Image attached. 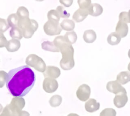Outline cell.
Returning <instances> with one entry per match:
<instances>
[{"label": "cell", "mask_w": 130, "mask_h": 116, "mask_svg": "<svg viewBox=\"0 0 130 116\" xmlns=\"http://www.w3.org/2000/svg\"><path fill=\"white\" fill-rule=\"evenodd\" d=\"M48 20H51V21H56V22H59L60 19V16L59 15L58 12L57 10H51L48 12V15H47Z\"/></svg>", "instance_id": "cell-27"}, {"label": "cell", "mask_w": 130, "mask_h": 116, "mask_svg": "<svg viewBox=\"0 0 130 116\" xmlns=\"http://www.w3.org/2000/svg\"><path fill=\"white\" fill-rule=\"evenodd\" d=\"M18 21H19V17L17 14H11L10 15L7 19V22L8 24L9 25L10 27H16L18 24Z\"/></svg>", "instance_id": "cell-24"}, {"label": "cell", "mask_w": 130, "mask_h": 116, "mask_svg": "<svg viewBox=\"0 0 130 116\" xmlns=\"http://www.w3.org/2000/svg\"><path fill=\"white\" fill-rule=\"evenodd\" d=\"M84 40L86 43H93L96 39V33L93 30H87L84 33Z\"/></svg>", "instance_id": "cell-17"}, {"label": "cell", "mask_w": 130, "mask_h": 116, "mask_svg": "<svg viewBox=\"0 0 130 116\" xmlns=\"http://www.w3.org/2000/svg\"><path fill=\"white\" fill-rule=\"evenodd\" d=\"M119 20L126 23H130V10L128 12H122L119 14Z\"/></svg>", "instance_id": "cell-29"}, {"label": "cell", "mask_w": 130, "mask_h": 116, "mask_svg": "<svg viewBox=\"0 0 130 116\" xmlns=\"http://www.w3.org/2000/svg\"><path fill=\"white\" fill-rule=\"evenodd\" d=\"M128 56H129V59H130V49L129 50V52H128Z\"/></svg>", "instance_id": "cell-39"}, {"label": "cell", "mask_w": 130, "mask_h": 116, "mask_svg": "<svg viewBox=\"0 0 130 116\" xmlns=\"http://www.w3.org/2000/svg\"><path fill=\"white\" fill-rule=\"evenodd\" d=\"M36 76L28 66H22L8 72L6 86L13 96L23 97L35 86Z\"/></svg>", "instance_id": "cell-1"}, {"label": "cell", "mask_w": 130, "mask_h": 116, "mask_svg": "<svg viewBox=\"0 0 130 116\" xmlns=\"http://www.w3.org/2000/svg\"><path fill=\"white\" fill-rule=\"evenodd\" d=\"M75 22L72 20L65 19L62 21L61 26L62 29L65 31H73L75 28Z\"/></svg>", "instance_id": "cell-20"}, {"label": "cell", "mask_w": 130, "mask_h": 116, "mask_svg": "<svg viewBox=\"0 0 130 116\" xmlns=\"http://www.w3.org/2000/svg\"><path fill=\"white\" fill-rule=\"evenodd\" d=\"M42 47L43 50L52 52H60L59 49L52 42H50L48 41H46L42 43Z\"/></svg>", "instance_id": "cell-22"}, {"label": "cell", "mask_w": 130, "mask_h": 116, "mask_svg": "<svg viewBox=\"0 0 130 116\" xmlns=\"http://www.w3.org/2000/svg\"><path fill=\"white\" fill-rule=\"evenodd\" d=\"M36 1H37V2H42L43 0H36Z\"/></svg>", "instance_id": "cell-40"}, {"label": "cell", "mask_w": 130, "mask_h": 116, "mask_svg": "<svg viewBox=\"0 0 130 116\" xmlns=\"http://www.w3.org/2000/svg\"><path fill=\"white\" fill-rule=\"evenodd\" d=\"M17 15L19 18H24V17H28L29 13L26 7H21L17 10Z\"/></svg>", "instance_id": "cell-28"}, {"label": "cell", "mask_w": 130, "mask_h": 116, "mask_svg": "<svg viewBox=\"0 0 130 116\" xmlns=\"http://www.w3.org/2000/svg\"><path fill=\"white\" fill-rule=\"evenodd\" d=\"M129 28L128 26H127L126 22H123V21H119L117 22V26L116 27V32L121 37V38H124L127 36V33H128Z\"/></svg>", "instance_id": "cell-12"}, {"label": "cell", "mask_w": 130, "mask_h": 116, "mask_svg": "<svg viewBox=\"0 0 130 116\" xmlns=\"http://www.w3.org/2000/svg\"><path fill=\"white\" fill-rule=\"evenodd\" d=\"M107 89L108 91L115 94L120 93H126V89L122 87L121 84L117 80L108 82L107 85Z\"/></svg>", "instance_id": "cell-9"}, {"label": "cell", "mask_w": 130, "mask_h": 116, "mask_svg": "<svg viewBox=\"0 0 130 116\" xmlns=\"http://www.w3.org/2000/svg\"><path fill=\"white\" fill-rule=\"evenodd\" d=\"M25 105V100L22 97H15L11 102L10 104L7 105L3 110L2 115H22V109Z\"/></svg>", "instance_id": "cell-4"}, {"label": "cell", "mask_w": 130, "mask_h": 116, "mask_svg": "<svg viewBox=\"0 0 130 116\" xmlns=\"http://www.w3.org/2000/svg\"><path fill=\"white\" fill-rule=\"evenodd\" d=\"M26 63L27 65L32 67L38 72L43 73L46 69V64L41 57L36 54H30L26 58Z\"/></svg>", "instance_id": "cell-5"}, {"label": "cell", "mask_w": 130, "mask_h": 116, "mask_svg": "<svg viewBox=\"0 0 130 116\" xmlns=\"http://www.w3.org/2000/svg\"><path fill=\"white\" fill-rule=\"evenodd\" d=\"M73 0H59V2L66 7H70L73 3Z\"/></svg>", "instance_id": "cell-36"}, {"label": "cell", "mask_w": 130, "mask_h": 116, "mask_svg": "<svg viewBox=\"0 0 130 116\" xmlns=\"http://www.w3.org/2000/svg\"><path fill=\"white\" fill-rule=\"evenodd\" d=\"M10 27L9 25L8 24V22H7L5 19L2 18H0V32L4 33L7 31V29Z\"/></svg>", "instance_id": "cell-33"}, {"label": "cell", "mask_w": 130, "mask_h": 116, "mask_svg": "<svg viewBox=\"0 0 130 116\" xmlns=\"http://www.w3.org/2000/svg\"><path fill=\"white\" fill-rule=\"evenodd\" d=\"M7 42H8V41L3 35V33L0 32V48L5 47Z\"/></svg>", "instance_id": "cell-35"}, {"label": "cell", "mask_w": 130, "mask_h": 116, "mask_svg": "<svg viewBox=\"0 0 130 116\" xmlns=\"http://www.w3.org/2000/svg\"><path fill=\"white\" fill-rule=\"evenodd\" d=\"M56 10L57 11L60 17H62V18H68L70 15V13L62 6H58L56 8Z\"/></svg>", "instance_id": "cell-30"}, {"label": "cell", "mask_w": 130, "mask_h": 116, "mask_svg": "<svg viewBox=\"0 0 130 116\" xmlns=\"http://www.w3.org/2000/svg\"><path fill=\"white\" fill-rule=\"evenodd\" d=\"M61 75V71L59 68L54 66H48L46 67L45 70L43 72V75L45 77L57 78Z\"/></svg>", "instance_id": "cell-11"}, {"label": "cell", "mask_w": 130, "mask_h": 116, "mask_svg": "<svg viewBox=\"0 0 130 116\" xmlns=\"http://www.w3.org/2000/svg\"><path fill=\"white\" fill-rule=\"evenodd\" d=\"M53 43L59 49H60L62 46L64 45L65 44H67V42L66 40H65L64 37H63V36H59V37H57L54 40Z\"/></svg>", "instance_id": "cell-25"}, {"label": "cell", "mask_w": 130, "mask_h": 116, "mask_svg": "<svg viewBox=\"0 0 130 116\" xmlns=\"http://www.w3.org/2000/svg\"><path fill=\"white\" fill-rule=\"evenodd\" d=\"M10 35L13 39L17 40L22 39V37H23L21 29L19 27H17V26L12 27L10 31Z\"/></svg>", "instance_id": "cell-21"}, {"label": "cell", "mask_w": 130, "mask_h": 116, "mask_svg": "<svg viewBox=\"0 0 130 116\" xmlns=\"http://www.w3.org/2000/svg\"><path fill=\"white\" fill-rule=\"evenodd\" d=\"M100 108V103L94 99H90L85 103V109L88 112H94Z\"/></svg>", "instance_id": "cell-13"}, {"label": "cell", "mask_w": 130, "mask_h": 116, "mask_svg": "<svg viewBox=\"0 0 130 116\" xmlns=\"http://www.w3.org/2000/svg\"><path fill=\"white\" fill-rule=\"evenodd\" d=\"M117 81L121 84H126L130 82V72H122L117 76Z\"/></svg>", "instance_id": "cell-18"}, {"label": "cell", "mask_w": 130, "mask_h": 116, "mask_svg": "<svg viewBox=\"0 0 130 116\" xmlns=\"http://www.w3.org/2000/svg\"><path fill=\"white\" fill-rule=\"evenodd\" d=\"M116 112L113 108H106L100 113V115H116Z\"/></svg>", "instance_id": "cell-34"}, {"label": "cell", "mask_w": 130, "mask_h": 116, "mask_svg": "<svg viewBox=\"0 0 130 116\" xmlns=\"http://www.w3.org/2000/svg\"><path fill=\"white\" fill-rule=\"evenodd\" d=\"M8 78V73L5 71H0V88H3L5 84L7 82Z\"/></svg>", "instance_id": "cell-32"}, {"label": "cell", "mask_w": 130, "mask_h": 116, "mask_svg": "<svg viewBox=\"0 0 130 116\" xmlns=\"http://www.w3.org/2000/svg\"><path fill=\"white\" fill-rule=\"evenodd\" d=\"M62 102V98L59 95H54L50 99L49 103L52 107H56L59 106Z\"/></svg>", "instance_id": "cell-26"}, {"label": "cell", "mask_w": 130, "mask_h": 116, "mask_svg": "<svg viewBox=\"0 0 130 116\" xmlns=\"http://www.w3.org/2000/svg\"><path fill=\"white\" fill-rule=\"evenodd\" d=\"M3 107H2V105L0 104V113H1V112H2V111H3Z\"/></svg>", "instance_id": "cell-37"}, {"label": "cell", "mask_w": 130, "mask_h": 116, "mask_svg": "<svg viewBox=\"0 0 130 116\" xmlns=\"http://www.w3.org/2000/svg\"><path fill=\"white\" fill-rule=\"evenodd\" d=\"M88 12L89 15L93 17H98L103 13V7L98 3H93L88 8Z\"/></svg>", "instance_id": "cell-15"}, {"label": "cell", "mask_w": 130, "mask_h": 116, "mask_svg": "<svg viewBox=\"0 0 130 116\" xmlns=\"http://www.w3.org/2000/svg\"><path fill=\"white\" fill-rule=\"evenodd\" d=\"M5 47L8 52H12L18 51L21 47V43H20L19 40L13 38L12 40L8 41Z\"/></svg>", "instance_id": "cell-16"}, {"label": "cell", "mask_w": 130, "mask_h": 116, "mask_svg": "<svg viewBox=\"0 0 130 116\" xmlns=\"http://www.w3.org/2000/svg\"><path fill=\"white\" fill-rule=\"evenodd\" d=\"M128 101L127 93H120L116 94L113 100L115 106L117 108H122L124 107Z\"/></svg>", "instance_id": "cell-10"}, {"label": "cell", "mask_w": 130, "mask_h": 116, "mask_svg": "<svg viewBox=\"0 0 130 116\" xmlns=\"http://www.w3.org/2000/svg\"><path fill=\"white\" fill-rule=\"evenodd\" d=\"M64 38L67 43L69 44L72 45L76 42L77 40V35L75 32L71 31L67 32L64 35Z\"/></svg>", "instance_id": "cell-23"}, {"label": "cell", "mask_w": 130, "mask_h": 116, "mask_svg": "<svg viewBox=\"0 0 130 116\" xmlns=\"http://www.w3.org/2000/svg\"><path fill=\"white\" fill-rule=\"evenodd\" d=\"M127 68H128V70H129V72H130V63H129V64H128V67H127Z\"/></svg>", "instance_id": "cell-38"}, {"label": "cell", "mask_w": 130, "mask_h": 116, "mask_svg": "<svg viewBox=\"0 0 130 116\" xmlns=\"http://www.w3.org/2000/svg\"><path fill=\"white\" fill-rule=\"evenodd\" d=\"M88 15V10L80 8V9L77 10L74 13V14L73 15V19L76 22H82V21H84L87 17Z\"/></svg>", "instance_id": "cell-14"}, {"label": "cell", "mask_w": 130, "mask_h": 116, "mask_svg": "<svg viewBox=\"0 0 130 116\" xmlns=\"http://www.w3.org/2000/svg\"><path fill=\"white\" fill-rule=\"evenodd\" d=\"M121 37L116 32L110 33L107 38V42L111 45H116L120 43Z\"/></svg>", "instance_id": "cell-19"}, {"label": "cell", "mask_w": 130, "mask_h": 116, "mask_svg": "<svg viewBox=\"0 0 130 116\" xmlns=\"http://www.w3.org/2000/svg\"><path fill=\"white\" fill-rule=\"evenodd\" d=\"M76 94L78 99L82 102H86L91 95V88L87 84H84L78 88Z\"/></svg>", "instance_id": "cell-7"}, {"label": "cell", "mask_w": 130, "mask_h": 116, "mask_svg": "<svg viewBox=\"0 0 130 116\" xmlns=\"http://www.w3.org/2000/svg\"><path fill=\"white\" fill-rule=\"evenodd\" d=\"M78 4L80 8L88 10L91 5V0H78Z\"/></svg>", "instance_id": "cell-31"}, {"label": "cell", "mask_w": 130, "mask_h": 116, "mask_svg": "<svg viewBox=\"0 0 130 116\" xmlns=\"http://www.w3.org/2000/svg\"><path fill=\"white\" fill-rule=\"evenodd\" d=\"M58 88V83L55 78L46 77L43 82V88L45 92L52 93L56 91Z\"/></svg>", "instance_id": "cell-8"}, {"label": "cell", "mask_w": 130, "mask_h": 116, "mask_svg": "<svg viewBox=\"0 0 130 116\" xmlns=\"http://www.w3.org/2000/svg\"><path fill=\"white\" fill-rule=\"evenodd\" d=\"M17 26L22 31L23 37L26 38H31L38 27L37 21L30 19L29 17L19 18Z\"/></svg>", "instance_id": "cell-3"}, {"label": "cell", "mask_w": 130, "mask_h": 116, "mask_svg": "<svg viewBox=\"0 0 130 116\" xmlns=\"http://www.w3.org/2000/svg\"><path fill=\"white\" fill-rule=\"evenodd\" d=\"M59 51L62 55V58L60 61V66L62 69L64 70H70L73 68L75 65L73 58L74 50L72 45L67 43L62 46Z\"/></svg>", "instance_id": "cell-2"}, {"label": "cell", "mask_w": 130, "mask_h": 116, "mask_svg": "<svg viewBox=\"0 0 130 116\" xmlns=\"http://www.w3.org/2000/svg\"><path fill=\"white\" fill-rule=\"evenodd\" d=\"M62 27L61 24H59V22L48 20L44 24L43 26V30L44 32L49 36L59 35L62 31Z\"/></svg>", "instance_id": "cell-6"}]
</instances>
